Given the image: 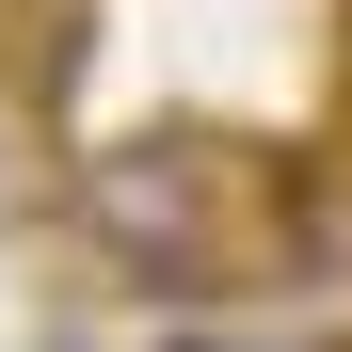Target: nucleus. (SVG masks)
Instances as JSON below:
<instances>
[{
	"label": "nucleus",
	"instance_id": "f257e3e1",
	"mask_svg": "<svg viewBox=\"0 0 352 352\" xmlns=\"http://www.w3.org/2000/svg\"><path fill=\"white\" fill-rule=\"evenodd\" d=\"M65 224L160 288V305H241V288H288L320 256V192L272 176L256 144L224 129H129V144H80L65 160Z\"/></svg>",
	"mask_w": 352,
	"mask_h": 352
}]
</instances>
